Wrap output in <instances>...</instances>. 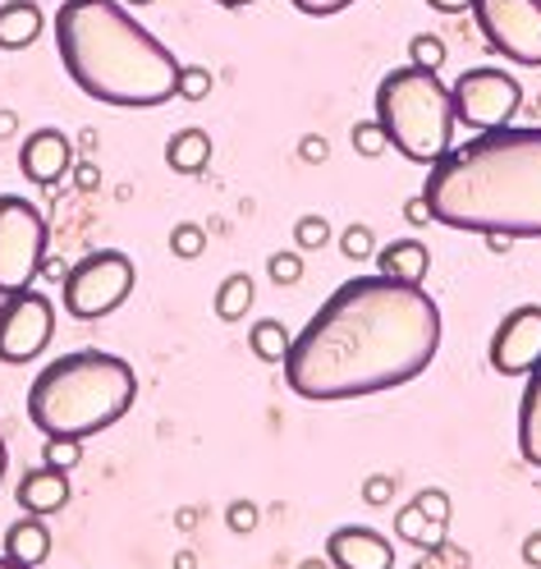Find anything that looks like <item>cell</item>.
I'll return each mask as SVG.
<instances>
[{"label":"cell","instance_id":"obj_11","mask_svg":"<svg viewBox=\"0 0 541 569\" xmlns=\"http://www.w3.org/2000/svg\"><path fill=\"white\" fill-rule=\"evenodd\" d=\"M487 359L500 377H528L541 363V303H519L500 317Z\"/></svg>","mask_w":541,"mask_h":569},{"label":"cell","instance_id":"obj_41","mask_svg":"<svg viewBox=\"0 0 541 569\" xmlns=\"http://www.w3.org/2000/svg\"><path fill=\"white\" fill-rule=\"evenodd\" d=\"M14 129H19V116L14 111H0V138H14Z\"/></svg>","mask_w":541,"mask_h":569},{"label":"cell","instance_id":"obj_39","mask_svg":"<svg viewBox=\"0 0 541 569\" xmlns=\"http://www.w3.org/2000/svg\"><path fill=\"white\" fill-rule=\"evenodd\" d=\"M427 6L441 14H463V10H473V0H427Z\"/></svg>","mask_w":541,"mask_h":569},{"label":"cell","instance_id":"obj_30","mask_svg":"<svg viewBox=\"0 0 541 569\" xmlns=\"http://www.w3.org/2000/svg\"><path fill=\"white\" fill-rule=\"evenodd\" d=\"M327 239H331V221L327 217H312V211H308V217L294 221V243L299 248H321Z\"/></svg>","mask_w":541,"mask_h":569},{"label":"cell","instance_id":"obj_47","mask_svg":"<svg viewBox=\"0 0 541 569\" xmlns=\"http://www.w3.org/2000/svg\"><path fill=\"white\" fill-rule=\"evenodd\" d=\"M124 6H138L142 10V6H152V0H124Z\"/></svg>","mask_w":541,"mask_h":569},{"label":"cell","instance_id":"obj_33","mask_svg":"<svg viewBox=\"0 0 541 569\" xmlns=\"http://www.w3.org/2000/svg\"><path fill=\"white\" fill-rule=\"evenodd\" d=\"M226 523H230L234 532H252V528H258V506H252V501H230Z\"/></svg>","mask_w":541,"mask_h":569},{"label":"cell","instance_id":"obj_1","mask_svg":"<svg viewBox=\"0 0 541 569\" xmlns=\"http://www.w3.org/2000/svg\"><path fill=\"white\" fill-rule=\"evenodd\" d=\"M441 349V308L422 284L353 276L321 303L284 353V386L303 400H363L409 386Z\"/></svg>","mask_w":541,"mask_h":569},{"label":"cell","instance_id":"obj_13","mask_svg":"<svg viewBox=\"0 0 541 569\" xmlns=\"http://www.w3.org/2000/svg\"><path fill=\"white\" fill-rule=\"evenodd\" d=\"M327 560L335 569H394V547L377 528L344 523L327 538Z\"/></svg>","mask_w":541,"mask_h":569},{"label":"cell","instance_id":"obj_4","mask_svg":"<svg viewBox=\"0 0 541 569\" xmlns=\"http://www.w3.org/2000/svg\"><path fill=\"white\" fill-rule=\"evenodd\" d=\"M138 400V372L120 353L74 349L51 359L28 386V422L42 437L88 441L116 427Z\"/></svg>","mask_w":541,"mask_h":569},{"label":"cell","instance_id":"obj_9","mask_svg":"<svg viewBox=\"0 0 541 569\" xmlns=\"http://www.w3.org/2000/svg\"><path fill=\"white\" fill-rule=\"evenodd\" d=\"M473 19L487 51L541 69V0H473Z\"/></svg>","mask_w":541,"mask_h":569},{"label":"cell","instance_id":"obj_8","mask_svg":"<svg viewBox=\"0 0 541 569\" xmlns=\"http://www.w3.org/2000/svg\"><path fill=\"white\" fill-rule=\"evenodd\" d=\"M450 92H454V120L478 129V133L504 129L523 106V83L510 74V69H495V64L463 69Z\"/></svg>","mask_w":541,"mask_h":569},{"label":"cell","instance_id":"obj_3","mask_svg":"<svg viewBox=\"0 0 541 569\" xmlns=\"http://www.w3.org/2000/svg\"><path fill=\"white\" fill-rule=\"evenodd\" d=\"M56 51L64 74L92 101L152 111L179 97V64L120 0H64L56 10Z\"/></svg>","mask_w":541,"mask_h":569},{"label":"cell","instance_id":"obj_18","mask_svg":"<svg viewBox=\"0 0 541 569\" xmlns=\"http://www.w3.org/2000/svg\"><path fill=\"white\" fill-rule=\"evenodd\" d=\"M519 455L532 469H541V363L528 372L523 400H519Z\"/></svg>","mask_w":541,"mask_h":569},{"label":"cell","instance_id":"obj_28","mask_svg":"<svg viewBox=\"0 0 541 569\" xmlns=\"http://www.w3.org/2000/svg\"><path fill=\"white\" fill-rule=\"evenodd\" d=\"M42 459L51 469H74L79 459H83V450H79V441H69V437H47V446H42Z\"/></svg>","mask_w":541,"mask_h":569},{"label":"cell","instance_id":"obj_35","mask_svg":"<svg viewBox=\"0 0 541 569\" xmlns=\"http://www.w3.org/2000/svg\"><path fill=\"white\" fill-rule=\"evenodd\" d=\"M390 496H394V482H390V478H381V473L368 478V487H363V501H368V506H385Z\"/></svg>","mask_w":541,"mask_h":569},{"label":"cell","instance_id":"obj_31","mask_svg":"<svg viewBox=\"0 0 541 569\" xmlns=\"http://www.w3.org/2000/svg\"><path fill=\"white\" fill-rule=\"evenodd\" d=\"M267 271H271L275 284H299L303 280V258L299 253H271Z\"/></svg>","mask_w":541,"mask_h":569},{"label":"cell","instance_id":"obj_19","mask_svg":"<svg viewBox=\"0 0 541 569\" xmlns=\"http://www.w3.org/2000/svg\"><path fill=\"white\" fill-rule=\"evenodd\" d=\"M211 161V133L189 124V129H174L170 142H166V166L174 174H202Z\"/></svg>","mask_w":541,"mask_h":569},{"label":"cell","instance_id":"obj_46","mask_svg":"<svg viewBox=\"0 0 541 569\" xmlns=\"http://www.w3.org/2000/svg\"><path fill=\"white\" fill-rule=\"evenodd\" d=\"M0 569H32V565H19V560H10V556H0Z\"/></svg>","mask_w":541,"mask_h":569},{"label":"cell","instance_id":"obj_7","mask_svg":"<svg viewBox=\"0 0 541 569\" xmlns=\"http://www.w3.org/2000/svg\"><path fill=\"white\" fill-rule=\"evenodd\" d=\"M47 217L19 193H0V295L28 290L47 262Z\"/></svg>","mask_w":541,"mask_h":569},{"label":"cell","instance_id":"obj_27","mask_svg":"<svg viewBox=\"0 0 541 569\" xmlns=\"http://www.w3.org/2000/svg\"><path fill=\"white\" fill-rule=\"evenodd\" d=\"M340 253H344L349 262H363V258H372V253H377V234H372L368 226H358V221H353V226L340 234Z\"/></svg>","mask_w":541,"mask_h":569},{"label":"cell","instance_id":"obj_21","mask_svg":"<svg viewBox=\"0 0 541 569\" xmlns=\"http://www.w3.org/2000/svg\"><path fill=\"white\" fill-rule=\"evenodd\" d=\"M290 345H294V336L284 331V322H275V317H262V322H252V331H248V349L258 353L262 363H284Z\"/></svg>","mask_w":541,"mask_h":569},{"label":"cell","instance_id":"obj_34","mask_svg":"<svg viewBox=\"0 0 541 569\" xmlns=\"http://www.w3.org/2000/svg\"><path fill=\"white\" fill-rule=\"evenodd\" d=\"M299 157H303L308 166H321V161L331 157V142H327V138H317V133H308V138L299 142Z\"/></svg>","mask_w":541,"mask_h":569},{"label":"cell","instance_id":"obj_23","mask_svg":"<svg viewBox=\"0 0 541 569\" xmlns=\"http://www.w3.org/2000/svg\"><path fill=\"white\" fill-rule=\"evenodd\" d=\"M170 253H174V258H184V262H198V258L207 253V230L193 226V221L174 226V230H170Z\"/></svg>","mask_w":541,"mask_h":569},{"label":"cell","instance_id":"obj_14","mask_svg":"<svg viewBox=\"0 0 541 569\" xmlns=\"http://www.w3.org/2000/svg\"><path fill=\"white\" fill-rule=\"evenodd\" d=\"M19 510L23 515H56V510H64L69 506V496H74V487H69V473L64 469H51V465H42V469H28L23 478H19Z\"/></svg>","mask_w":541,"mask_h":569},{"label":"cell","instance_id":"obj_36","mask_svg":"<svg viewBox=\"0 0 541 569\" xmlns=\"http://www.w3.org/2000/svg\"><path fill=\"white\" fill-rule=\"evenodd\" d=\"M404 221H409V226H427V221H431V207H427V198H422V193L404 202Z\"/></svg>","mask_w":541,"mask_h":569},{"label":"cell","instance_id":"obj_10","mask_svg":"<svg viewBox=\"0 0 541 569\" xmlns=\"http://www.w3.org/2000/svg\"><path fill=\"white\" fill-rule=\"evenodd\" d=\"M56 336V303L47 295L14 290L0 303V363H32Z\"/></svg>","mask_w":541,"mask_h":569},{"label":"cell","instance_id":"obj_12","mask_svg":"<svg viewBox=\"0 0 541 569\" xmlns=\"http://www.w3.org/2000/svg\"><path fill=\"white\" fill-rule=\"evenodd\" d=\"M19 170H23V180H32L38 189L60 184L64 174L74 170V142L60 129H32L19 148Z\"/></svg>","mask_w":541,"mask_h":569},{"label":"cell","instance_id":"obj_44","mask_svg":"<svg viewBox=\"0 0 541 569\" xmlns=\"http://www.w3.org/2000/svg\"><path fill=\"white\" fill-rule=\"evenodd\" d=\"M6 465H10V450H6V437H0V482H6Z\"/></svg>","mask_w":541,"mask_h":569},{"label":"cell","instance_id":"obj_24","mask_svg":"<svg viewBox=\"0 0 541 569\" xmlns=\"http://www.w3.org/2000/svg\"><path fill=\"white\" fill-rule=\"evenodd\" d=\"M349 142H353V152L368 157V161H377V157L390 148V138H385V129H381L377 120H358L353 133H349Z\"/></svg>","mask_w":541,"mask_h":569},{"label":"cell","instance_id":"obj_32","mask_svg":"<svg viewBox=\"0 0 541 569\" xmlns=\"http://www.w3.org/2000/svg\"><path fill=\"white\" fill-rule=\"evenodd\" d=\"M290 6H294L299 14H308V19H331V14L349 10L353 0H290Z\"/></svg>","mask_w":541,"mask_h":569},{"label":"cell","instance_id":"obj_26","mask_svg":"<svg viewBox=\"0 0 541 569\" xmlns=\"http://www.w3.org/2000/svg\"><path fill=\"white\" fill-rule=\"evenodd\" d=\"M211 69L207 64H184V69H179V97H184V101H207L211 97Z\"/></svg>","mask_w":541,"mask_h":569},{"label":"cell","instance_id":"obj_6","mask_svg":"<svg viewBox=\"0 0 541 569\" xmlns=\"http://www.w3.org/2000/svg\"><path fill=\"white\" fill-rule=\"evenodd\" d=\"M138 267L120 248H97V253L79 258L64 271V312L79 317V322H97V317H111L129 295H133Z\"/></svg>","mask_w":541,"mask_h":569},{"label":"cell","instance_id":"obj_45","mask_svg":"<svg viewBox=\"0 0 541 569\" xmlns=\"http://www.w3.org/2000/svg\"><path fill=\"white\" fill-rule=\"evenodd\" d=\"M299 569H335V565H331V560H303Z\"/></svg>","mask_w":541,"mask_h":569},{"label":"cell","instance_id":"obj_42","mask_svg":"<svg viewBox=\"0 0 541 569\" xmlns=\"http://www.w3.org/2000/svg\"><path fill=\"white\" fill-rule=\"evenodd\" d=\"M211 6H221V10H248V6H258V0H211Z\"/></svg>","mask_w":541,"mask_h":569},{"label":"cell","instance_id":"obj_15","mask_svg":"<svg viewBox=\"0 0 541 569\" xmlns=\"http://www.w3.org/2000/svg\"><path fill=\"white\" fill-rule=\"evenodd\" d=\"M42 28H47V19L32 0H6V6H0V51L32 47L42 38Z\"/></svg>","mask_w":541,"mask_h":569},{"label":"cell","instance_id":"obj_16","mask_svg":"<svg viewBox=\"0 0 541 569\" xmlns=\"http://www.w3.org/2000/svg\"><path fill=\"white\" fill-rule=\"evenodd\" d=\"M377 267H381V276H394L404 284H422L431 271V253H427L422 239H394L377 253Z\"/></svg>","mask_w":541,"mask_h":569},{"label":"cell","instance_id":"obj_43","mask_svg":"<svg viewBox=\"0 0 541 569\" xmlns=\"http://www.w3.org/2000/svg\"><path fill=\"white\" fill-rule=\"evenodd\" d=\"M42 276H51V280H64V262H42Z\"/></svg>","mask_w":541,"mask_h":569},{"label":"cell","instance_id":"obj_22","mask_svg":"<svg viewBox=\"0 0 541 569\" xmlns=\"http://www.w3.org/2000/svg\"><path fill=\"white\" fill-rule=\"evenodd\" d=\"M394 532H400L409 547H422V551H427V547H441V538H445V528H441V523H431L413 501H409L400 515H394Z\"/></svg>","mask_w":541,"mask_h":569},{"label":"cell","instance_id":"obj_2","mask_svg":"<svg viewBox=\"0 0 541 569\" xmlns=\"http://www.w3.org/2000/svg\"><path fill=\"white\" fill-rule=\"evenodd\" d=\"M431 221L463 234L541 239V129H487L427 166Z\"/></svg>","mask_w":541,"mask_h":569},{"label":"cell","instance_id":"obj_20","mask_svg":"<svg viewBox=\"0 0 541 569\" xmlns=\"http://www.w3.org/2000/svg\"><path fill=\"white\" fill-rule=\"evenodd\" d=\"M252 295H258V284H252V276L248 271H234V276H226L221 280V290H216V317L221 322H239V317H248V308H252Z\"/></svg>","mask_w":541,"mask_h":569},{"label":"cell","instance_id":"obj_17","mask_svg":"<svg viewBox=\"0 0 541 569\" xmlns=\"http://www.w3.org/2000/svg\"><path fill=\"white\" fill-rule=\"evenodd\" d=\"M6 556L19 565H32V569L51 556V528L42 523V515H23L19 523L6 528Z\"/></svg>","mask_w":541,"mask_h":569},{"label":"cell","instance_id":"obj_29","mask_svg":"<svg viewBox=\"0 0 541 569\" xmlns=\"http://www.w3.org/2000/svg\"><path fill=\"white\" fill-rule=\"evenodd\" d=\"M413 506H418L431 523H441V528L450 523V491H441V487H422V491L413 496Z\"/></svg>","mask_w":541,"mask_h":569},{"label":"cell","instance_id":"obj_25","mask_svg":"<svg viewBox=\"0 0 541 569\" xmlns=\"http://www.w3.org/2000/svg\"><path fill=\"white\" fill-rule=\"evenodd\" d=\"M409 64H422V69H437L441 74V64H445V42L437 38V32H413L409 38Z\"/></svg>","mask_w":541,"mask_h":569},{"label":"cell","instance_id":"obj_38","mask_svg":"<svg viewBox=\"0 0 541 569\" xmlns=\"http://www.w3.org/2000/svg\"><path fill=\"white\" fill-rule=\"evenodd\" d=\"M74 184L88 193V189H97V166L92 161H74Z\"/></svg>","mask_w":541,"mask_h":569},{"label":"cell","instance_id":"obj_40","mask_svg":"<svg viewBox=\"0 0 541 569\" xmlns=\"http://www.w3.org/2000/svg\"><path fill=\"white\" fill-rule=\"evenodd\" d=\"M482 239H487V248H491V253H510V243H514L510 234H482Z\"/></svg>","mask_w":541,"mask_h":569},{"label":"cell","instance_id":"obj_5","mask_svg":"<svg viewBox=\"0 0 541 569\" xmlns=\"http://www.w3.org/2000/svg\"><path fill=\"white\" fill-rule=\"evenodd\" d=\"M377 124L413 166H437L454 142V92L437 69L400 64L377 83Z\"/></svg>","mask_w":541,"mask_h":569},{"label":"cell","instance_id":"obj_37","mask_svg":"<svg viewBox=\"0 0 541 569\" xmlns=\"http://www.w3.org/2000/svg\"><path fill=\"white\" fill-rule=\"evenodd\" d=\"M519 556H523V565L541 569V528H537V532H528V538H523V547H519Z\"/></svg>","mask_w":541,"mask_h":569}]
</instances>
